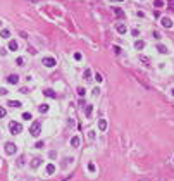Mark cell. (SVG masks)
I'll use <instances>...</instances> for the list:
<instances>
[{
    "mask_svg": "<svg viewBox=\"0 0 174 181\" xmlns=\"http://www.w3.org/2000/svg\"><path fill=\"white\" fill-rule=\"evenodd\" d=\"M5 152L9 153V155L16 153V145H14V143H7V145H5Z\"/></svg>",
    "mask_w": 174,
    "mask_h": 181,
    "instance_id": "obj_6",
    "label": "cell"
},
{
    "mask_svg": "<svg viewBox=\"0 0 174 181\" xmlns=\"http://www.w3.org/2000/svg\"><path fill=\"white\" fill-rule=\"evenodd\" d=\"M71 145H72V147H79V138H78V136H72V138H71Z\"/></svg>",
    "mask_w": 174,
    "mask_h": 181,
    "instance_id": "obj_17",
    "label": "cell"
},
{
    "mask_svg": "<svg viewBox=\"0 0 174 181\" xmlns=\"http://www.w3.org/2000/svg\"><path fill=\"white\" fill-rule=\"evenodd\" d=\"M43 93H45L47 97H50V98H55V97H57V93H55L54 90H50V88H47V90H45Z\"/></svg>",
    "mask_w": 174,
    "mask_h": 181,
    "instance_id": "obj_9",
    "label": "cell"
},
{
    "mask_svg": "<svg viewBox=\"0 0 174 181\" xmlns=\"http://www.w3.org/2000/svg\"><path fill=\"white\" fill-rule=\"evenodd\" d=\"M91 112H93V105H86V116L88 117L91 116Z\"/></svg>",
    "mask_w": 174,
    "mask_h": 181,
    "instance_id": "obj_20",
    "label": "cell"
},
{
    "mask_svg": "<svg viewBox=\"0 0 174 181\" xmlns=\"http://www.w3.org/2000/svg\"><path fill=\"white\" fill-rule=\"evenodd\" d=\"M85 79H91V71L90 69H85Z\"/></svg>",
    "mask_w": 174,
    "mask_h": 181,
    "instance_id": "obj_21",
    "label": "cell"
},
{
    "mask_svg": "<svg viewBox=\"0 0 174 181\" xmlns=\"http://www.w3.org/2000/svg\"><path fill=\"white\" fill-rule=\"evenodd\" d=\"M88 169L93 172V171H95V166H93V164H88Z\"/></svg>",
    "mask_w": 174,
    "mask_h": 181,
    "instance_id": "obj_32",
    "label": "cell"
},
{
    "mask_svg": "<svg viewBox=\"0 0 174 181\" xmlns=\"http://www.w3.org/2000/svg\"><path fill=\"white\" fill-rule=\"evenodd\" d=\"M29 133H31V136H40V133H41V124H40V121H35V123L31 124V128H29Z\"/></svg>",
    "mask_w": 174,
    "mask_h": 181,
    "instance_id": "obj_1",
    "label": "cell"
},
{
    "mask_svg": "<svg viewBox=\"0 0 174 181\" xmlns=\"http://www.w3.org/2000/svg\"><path fill=\"white\" fill-rule=\"evenodd\" d=\"M145 47V43H143V41H141V40H138V41H136L135 43V48L136 50H141V48Z\"/></svg>",
    "mask_w": 174,
    "mask_h": 181,
    "instance_id": "obj_18",
    "label": "cell"
},
{
    "mask_svg": "<svg viewBox=\"0 0 174 181\" xmlns=\"http://www.w3.org/2000/svg\"><path fill=\"white\" fill-rule=\"evenodd\" d=\"M16 62H17V66H24V59H22V57H19Z\"/></svg>",
    "mask_w": 174,
    "mask_h": 181,
    "instance_id": "obj_26",
    "label": "cell"
},
{
    "mask_svg": "<svg viewBox=\"0 0 174 181\" xmlns=\"http://www.w3.org/2000/svg\"><path fill=\"white\" fill-rule=\"evenodd\" d=\"M22 119L29 121V119H31V114H29V112H24V114H22Z\"/></svg>",
    "mask_w": 174,
    "mask_h": 181,
    "instance_id": "obj_25",
    "label": "cell"
},
{
    "mask_svg": "<svg viewBox=\"0 0 174 181\" xmlns=\"http://www.w3.org/2000/svg\"><path fill=\"white\" fill-rule=\"evenodd\" d=\"M2 117H5V109H4V107H0V119H2Z\"/></svg>",
    "mask_w": 174,
    "mask_h": 181,
    "instance_id": "obj_29",
    "label": "cell"
},
{
    "mask_svg": "<svg viewBox=\"0 0 174 181\" xmlns=\"http://www.w3.org/2000/svg\"><path fill=\"white\" fill-rule=\"evenodd\" d=\"M154 4H155V7H162V5H164V2H162V0H155Z\"/></svg>",
    "mask_w": 174,
    "mask_h": 181,
    "instance_id": "obj_24",
    "label": "cell"
},
{
    "mask_svg": "<svg viewBox=\"0 0 174 181\" xmlns=\"http://www.w3.org/2000/svg\"><path fill=\"white\" fill-rule=\"evenodd\" d=\"M95 79H97L98 83H100V81H102V79H104V78H102V74H100V73H97V74H95Z\"/></svg>",
    "mask_w": 174,
    "mask_h": 181,
    "instance_id": "obj_27",
    "label": "cell"
},
{
    "mask_svg": "<svg viewBox=\"0 0 174 181\" xmlns=\"http://www.w3.org/2000/svg\"><path fill=\"white\" fill-rule=\"evenodd\" d=\"M157 50H159L160 54H167V52H169V50H167V47H165V45H162V43H159V45H157Z\"/></svg>",
    "mask_w": 174,
    "mask_h": 181,
    "instance_id": "obj_11",
    "label": "cell"
},
{
    "mask_svg": "<svg viewBox=\"0 0 174 181\" xmlns=\"http://www.w3.org/2000/svg\"><path fill=\"white\" fill-rule=\"evenodd\" d=\"M110 2H122V0H110Z\"/></svg>",
    "mask_w": 174,
    "mask_h": 181,
    "instance_id": "obj_35",
    "label": "cell"
},
{
    "mask_svg": "<svg viewBox=\"0 0 174 181\" xmlns=\"http://www.w3.org/2000/svg\"><path fill=\"white\" fill-rule=\"evenodd\" d=\"M47 172H48V174H54V172H55V166H54V164H48V166H47Z\"/></svg>",
    "mask_w": 174,
    "mask_h": 181,
    "instance_id": "obj_19",
    "label": "cell"
},
{
    "mask_svg": "<svg viewBox=\"0 0 174 181\" xmlns=\"http://www.w3.org/2000/svg\"><path fill=\"white\" fill-rule=\"evenodd\" d=\"M78 95H79V97L85 95V88H78Z\"/></svg>",
    "mask_w": 174,
    "mask_h": 181,
    "instance_id": "obj_28",
    "label": "cell"
},
{
    "mask_svg": "<svg viewBox=\"0 0 174 181\" xmlns=\"http://www.w3.org/2000/svg\"><path fill=\"white\" fill-rule=\"evenodd\" d=\"M116 29H117V33H121V35H122V33H126V26L122 24V22H119V24L116 26Z\"/></svg>",
    "mask_w": 174,
    "mask_h": 181,
    "instance_id": "obj_12",
    "label": "cell"
},
{
    "mask_svg": "<svg viewBox=\"0 0 174 181\" xmlns=\"http://www.w3.org/2000/svg\"><path fill=\"white\" fill-rule=\"evenodd\" d=\"M98 129H100V131H105L107 129V121L105 119H98Z\"/></svg>",
    "mask_w": 174,
    "mask_h": 181,
    "instance_id": "obj_7",
    "label": "cell"
},
{
    "mask_svg": "<svg viewBox=\"0 0 174 181\" xmlns=\"http://www.w3.org/2000/svg\"><path fill=\"white\" fill-rule=\"evenodd\" d=\"M114 14H116L117 19H124L126 17V12L122 9H119V7H114Z\"/></svg>",
    "mask_w": 174,
    "mask_h": 181,
    "instance_id": "obj_4",
    "label": "cell"
},
{
    "mask_svg": "<svg viewBox=\"0 0 174 181\" xmlns=\"http://www.w3.org/2000/svg\"><path fill=\"white\" fill-rule=\"evenodd\" d=\"M7 81H9L10 85H17L19 83V76L17 74H10V76H7Z\"/></svg>",
    "mask_w": 174,
    "mask_h": 181,
    "instance_id": "obj_5",
    "label": "cell"
},
{
    "mask_svg": "<svg viewBox=\"0 0 174 181\" xmlns=\"http://www.w3.org/2000/svg\"><path fill=\"white\" fill-rule=\"evenodd\" d=\"M74 59H76V60H81V54L76 52V54H74Z\"/></svg>",
    "mask_w": 174,
    "mask_h": 181,
    "instance_id": "obj_31",
    "label": "cell"
},
{
    "mask_svg": "<svg viewBox=\"0 0 174 181\" xmlns=\"http://www.w3.org/2000/svg\"><path fill=\"white\" fill-rule=\"evenodd\" d=\"M7 105H9V107H16V109H19L21 102H19V100H9V104H7Z\"/></svg>",
    "mask_w": 174,
    "mask_h": 181,
    "instance_id": "obj_10",
    "label": "cell"
},
{
    "mask_svg": "<svg viewBox=\"0 0 174 181\" xmlns=\"http://www.w3.org/2000/svg\"><path fill=\"white\" fill-rule=\"evenodd\" d=\"M43 147V142H36V148H41Z\"/></svg>",
    "mask_w": 174,
    "mask_h": 181,
    "instance_id": "obj_33",
    "label": "cell"
},
{
    "mask_svg": "<svg viewBox=\"0 0 174 181\" xmlns=\"http://www.w3.org/2000/svg\"><path fill=\"white\" fill-rule=\"evenodd\" d=\"M0 36H2V38H9L10 31H9V29H2V31H0Z\"/></svg>",
    "mask_w": 174,
    "mask_h": 181,
    "instance_id": "obj_15",
    "label": "cell"
},
{
    "mask_svg": "<svg viewBox=\"0 0 174 181\" xmlns=\"http://www.w3.org/2000/svg\"><path fill=\"white\" fill-rule=\"evenodd\" d=\"M7 93H9V92H7L5 88H0V95H7Z\"/></svg>",
    "mask_w": 174,
    "mask_h": 181,
    "instance_id": "obj_30",
    "label": "cell"
},
{
    "mask_svg": "<svg viewBox=\"0 0 174 181\" xmlns=\"http://www.w3.org/2000/svg\"><path fill=\"white\" fill-rule=\"evenodd\" d=\"M29 2H38V0H29Z\"/></svg>",
    "mask_w": 174,
    "mask_h": 181,
    "instance_id": "obj_36",
    "label": "cell"
},
{
    "mask_svg": "<svg viewBox=\"0 0 174 181\" xmlns=\"http://www.w3.org/2000/svg\"><path fill=\"white\" fill-rule=\"evenodd\" d=\"M162 26L164 28H171L172 26V21L169 19V17H162Z\"/></svg>",
    "mask_w": 174,
    "mask_h": 181,
    "instance_id": "obj_8",
    "label": "cell"
},
{
    "mask_svg": "<svg viewBox=\"0 0 174 181\" xmlns=\"http://www.w3.org/2000/svg\"><path fill=\"white\" fill-rule=\"evenodd\" d=\"M112 50H114V54H116V55H119V54H121V47H117V45H114V47H112Z\"/></svg>",
    "mask_w": 174,
    "mask_h": 181,
    "instance_id": "obj_22",
    "label": "cell"
},
{
    "mask_svg": "<svg viewBox=\"0 0 174 181\" xmlns=\"http://www.w3.org/2000/svg\"><path fill=\"white\" fill-rule=\"evenodd\" d=\"M9 129L12 134H19L21 131H22V126H21L19 123H16V121H10L9 123Z\"/></svg>",
    "mask_w": 174,
    "mask_h": 181,
    "instance_id": "obj_2",
    "label": "cell"
},
{
    "mask_svg": "<svg viewBox=\"0 0 174 181\" xmlns=\"http://www.w3.org/2000/svg\"><path fill=\"white\" fill-rule=\"evenodd\" d=\"M40 164H41V159L36 157V159H33V162H31V167H38Z\"/></svg>",
    "mask_w": 174,
    "mask_h": 181,
    "instance_id": "obj_14",
    "label": "cell"
},
{
    "mask_svg": "<svg viewBox=\"0 0 174 181\" xmlns=\"http://www.w3.org/2000/svg\"><path fill=\"white\" fill-rule=\"evenodd\" d=\"M140 60H141L145 66H150V59L146 57V55H140Z\"/></svg>",
    "mask_w": 174,
    "mask_h": 181,
    "instance_id": "obj_16",
    "label": "cell"
},
{
    "mask_svg": "<svg viewBox=\"0 0 174 181\" xmlns=\"http://www.w3.org/2000/svg\"><path fill=\"white\" fill-rule=\"evenodd\" d=\"M43 64H45L47 67H54L57 62H55V59H54V57H43Z\"/></svg>",
    "mask_w": 174,
    "mask_h": 181,
    "instance_id": "obj_3",
    "label": "cell"
},
{
    "mask_svg": "<svg viewBox=\"0 0 174 181\" xmlns=\"http://www.w3.org/2000/svg\"><path fill=\"white\" fill-rule=\"evenodd\" d=\"M17 164H19V166H22V164H24V157H19V162H17Z\"/></svg>",
    "mask_w": 174,
    "mask_h": 181,
    "instance_id": "obj_34",
    "label": "cell"
},
{
    "mask_svg": "<svg viewBox=\"0 0 174 181\" xmlns=\"http://www.w3.org/2000/svg\"><path fill=\"white\" fill-rule=\"evenodd\" d=\"M47 110H48V105H40V112H47Z\"/></svg>",
    "mask_w": 174,
    "mask_h": 181,
    "instance_id": "obj_23",
    "label": "cell"
},
{
    "mask_svg": "<svg viewBox=\"0 0 174 181\" xmlns=\"http://www.w3.org/2000/svg\"><path fill=\"white\" fill-rule=\"evenodd\" d=\"M172 95H174V90H172Z\"/></svg>",
    "mask_w": 174,
    "mask_h": 181,
    "instance_id": "obj_37",
    "label": "cell"
},
{
    "mask_svg": "<svg viewBox=\"0 0 174 181\" xmlns=\"http://www.w3.org/2000/svg\"><path fill=\"white\" fill-rule=\"evenodd\" d=\"M9 50H17V41L16 40H10L9 41Z\"/></svg>",
    "mask_w": 174,
    "mask_h": 181,
    "instance_id": "obj_13",
    "label": "cell"
}]
</instances>
